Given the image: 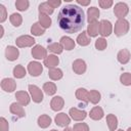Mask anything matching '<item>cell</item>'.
<instances>
[{
    "label": "cell",
    "mask_w": 131,
    "mask_h": 131,
    "mask_svg": "<svg viewBox=\"0 0 131 131\" xmlns=\"http://www.w3.org/2000/svg\"><path fill=\"white\" fill-rule=\"evenodd\" d=\"M57 24L63 32L69 34H74L82 30L85 25L83 9L74 4L64 5L57 15Z\"/></svg>",
    "instance_id": "6da1fadb"
},
{
    "label": "cell",
    "mask_w": 131,
    "mask_h": 131,
    "mask_svg": "<svg viewBox=\"0 0 131 131\" xmlns=\"http://www.w3.org/2000/svg\"><path fill=\"white\" fill-rule=\"evenodd\" d=\"M129 31V21L125 18H120L116 21L115 24V29L114 32L118 37L124 36L128 33Z\"/></svg>",
    "instance_id": "7a4b0ae2"
},
{
    "label": "cell",
    "mask_w": 131,
    "mask_h": 131,
    "mask_svg": "<svg viewBox=\"0 0 131 131\" xmlns=\"http://www.w3.org/2000/svg\"><path fill=\"white\" fill-rule=\"evenodd\" d=\"M129 12V7L126 3L124 2H119L115 5L114 7V13L115 15L118 17V19L120 18H124Z\"/></svg>",
    "instance_id": "3957f363"
},
{
    "label": "cell",
    "mask_w": 131,
    "mask_h": 131,
    "mask_svg": "<svg viewBox=\"0 0 131 131\" xmlns=\"http://www.w3.org/2000/svg\"><path fill=\"white\" fill-rule=\"evenodd\" d=\"M35 42H36L35 39L32 36H29V35H23V36L16 38V40H15L16 46H18L20 48L33 46L35 44Z\"/></svg>",
    "instance_id": "277c9868"
},
{
    "label": "cell",
    "mask_w": 131,
    "mask_h": 131,
    "mask_svg": "<svg viewBox=\"0 0 131 131\" xmlns=\"http://www.w3.org/2000/svg\"><path fill=\"white\" fill-rule=\"evenodd\" d=\"M29 91H30V94H31V97L33 99L34 102L36 103H40L42 100H43V92L42 90L36 86V85H29Z\"/></svg>",
    "instance_id": "5b68a950"
},
{
    "label": "cell",
    "mask_w": 131,
    "mask_h": 131,
    "mask_svg": "<svg viewBox=\"0 0 131 131\" xmlns=\"http://www.w3.org/2000/svg\"><path fill=\"white\" fill-rule=\"evenodd\" d=\"M112 31H113V26H112L110 20H106V19L100 20V23H99V34L102 36V38L103 37H108L112 34Z\"/></svg>",
    "instance_id": "8992f818"
},
{
    "label": "cell",
    "mask_w": 131,
    "mask_h": 131,
    "mask_svg": "<svg viewBox=\"0 0 131 131\" xmlns=\"http://www.w3.org/2000/svg\"><path fill=\"white\" fill-rule=\"evenodd\" d=\"M28 72L33 77H38L43 72V67L38 61H31L28 64Z\"/></svg>",
    "instance_id": "52a82bcc"
},
{
    "label": "cell",
    "mask_w": 131,
    "mask_h": 131,
    "mask_svg": "<svg viewBox=\"0 0 131 131\" xmlns=\"http://www.w3.org/2000/svg\"><path fill=\"white\" fill-rule=\"evenodd\" d=\"M32 55L36 59H45L47 57V50L42 45H35L32 49Z\"/></svg>",
    "instance_id": "ba28073f"
},
{
    "label": "cell",
    "mask_w": 131,
    "mask_h": 131,
    "mask_svg": "<svg viewBox=\"0 0 131 131\" xmlns=\"http://www.w3.org/2000/svg\"><path fill=\"white\" fill-rule=\"evenodd\" d=\"M1 88L6 92H12L16 88V83L11 78H4L1 81Z\"/></svg>",
    "instance_id": "9c48e42d"
},
{
    "label": "cell",
    "mask_w": 131,
    "mask_h": 131,
    "mask_svg": "<svg viewBox=\"0 0 131 131\" xmlns=\"http://www.w3.org/2000/svg\"><path fill=\"white\" fill-rule=\"evenodd\" d=\"M71 118L75 121H83L86 117H87V113L85 111H82V110H79L77 107H72L70 108V112H69Z\"/></svg>",
    "instance_id": "30bf717a"
},
{
    "label": "cell",
    "mask_w": 131,
    "mask_h": 131,
    "mask_svg": "<svg viewBox=\"0 0 131 131\" xmlns=\"http://www.w3.org/2000/svg\"><path fill=\"white\" fill-rule=\"evenodd\" d=\"M54 121H55V124L59 127H68L69 124L71 123L70 117L68 115H66L64 113H60V114L56 115Z\"/></svg>",
    "instance_id": "8fae6325"
},
{
    "label": "cell",
    "mask_w": 131,
    "mask_h": 131,
    "mask_svg": "<svg viewBox=\"0 0 131 131\" xmlns=\"http://www.w3.org/2000/svg\"><path fill=\"white\" fill-rule=\"evenodd\" d=\"M73 71L78 74V75H82L86 72V62L83 59H76L73 62Z\"/></svg>",
    "instance_id": "7c38bea8"
},
{
    "label": "cell",
    "mask_w": 131,
    "mask_h": 131,
    "mask_svg": "<svg viewBox=\"0 0 131 131\" xmlns=\"http://www.w3.org/2000/svg\"><path fill=\"white\" fill-rule=\"evenodd\" d=\"M15 98H16L17 102L19 104H21L23 106L28 105L31 101V97L28 94V92H26V91H17L15 93Z\"/></svg>",
    "instance_id": "4fadbf2b"
},
{
    "label": "cell",
    "mask_w": 131,
    "mask_h": 131,
    "mask_svg": "<svg viewBox=\"0 0 131 131\" xmlns=\"http://www.w3.org/2000/svg\"><path fill=\"white\" fill-rule=\"evenodd\" d=\"M18 55H19V51L16 47L14 46H7L6 49H5V56L8 60L10 61H13L15 59L18 58Z\"/></svg>",
    "instance_id": "5bb4252c"
},
{
    "label": "cell",
    "mask_w": 131,
    "mask_h": 131,
    "mask_svg": "<svg viewBox=\"0 0 131 131\" xmlns=\"http://www.w3.org/2000/svg\"><path fill=\"white\" fill-rule=\"evenodd\" d=\"M9 111H10L11 114L15 115V116L18 117V118H23V117H25V115H26L23 105L19 104V103H16V102H12V103L10 104Z\"/></svg>",
    "instance_id": "9a60e30c"
},
{
    "label": "cell",
    "mask_w": 131,
    "mask_h": 131,
    "mask_svg": "<svg viewBox=\"0 0 131 131\" xmlns=\"http://www.w3.org/2000/svg\"><path fill=\"white\" fill-rule=\"evenodd\" d=\"M64 105V100L61 96H54L52 99H51V102H50V107L52 111H60Z\"/></svg>",
    "instance_id": "2e32d148"
},
{
    "label": "cell",
    "mask_w": 131,
    "mask_h": 131,
    "mask_svg": "<svg viewBox=\"0 0 131 131\" xmlns=\"http://www.w3.org/2000/svg\"><path fill=\"white\" fill-rule=\"evenodd\" d=\"M130 57H131V54H130V51L128 49H122L118 52L117 54V58H118V61L122 64H126L127 62H129L130 60Z\"/></svg>",
    "instance_id": "e0dca14e"
},
{
    "label": "cell",
    "mask_w": 131,
    "mask_h": 131,
    "mask_svg": "<svg viewBox=\"0 0 131 131\" xmlns=\"http://www.w3.org/2000/svg\"><path fill=\"white\" fill-rule=\"evenodd\" d=\"M99 16V9L95 6H92L90 8H88L87 10V19L89 23H93V21H97V18Z\"/></svg>",
    "instance_id": "ac0fdd59"
},
{
    "label": "cell",
    "mask_w": 131,
    "mask_h": 131,
    "mask_svg": "<svg viewBox=\"0 0 131 131\" xmlns=\"http://www.w3.org/2000/svg\"><path fill=\"white\" fill-rule=\"evenodd\" d=\"M89 116L92 120L94 121H98V120H101L104 116V113H103V110L100 107V106H94L90 113H89Z\"/></svg>",
    "instance_id": "d6986e66"
},
{
    "label": "cell",
    "mask_w": 131,
    "mask_h": 131,
    "mask_svg": "<svg viewBox=\"0 0 131 131\" xmlns=\"http://www.w3.org/2000/svg\"><path fill=\"white\" fill-rule=\"evenodd\" d=\"M86 32H87V34H88L90 37H96V36L99 34V23H98V21L89 23Z\"/></svg>",
    "instance_id": "ffe728a7"
},
{
    "label": "cell",
    "mask_w": 131,
    "mask_h": 131,
    "mask_svg": "<svg viewBox=\"0 0 131 131\" xmlns=\"http://www.w3.org/2000/svg\"><path fill=\"white\" fill-rule=\"evenodd\" d=\"M59 62V59L56 55H53V54H50L48 55L45 59H44V66L47 67L48 69H52V68H55Z\"/></svg>",
    "instance_id": "44dd1931"
},
{
    "label": "cell",
    "mask_w": 131,
    "mask_h": 131,
    "mask_svg": "<svg viewBox=\"0 0 131 131\" xmlns=\"http://www.w3.org/2000/svg\"><path fill=\"white\" fill-rule=\"evenodd\" d=\"M60 44L66 50H72L75 48V41L72 38L67 36H63L60 38Z\"/></svg>",
    "instance_id": "7402d4cb"
},
{
    "label": "cell",
    "mask_w": 131,
    "mask_h": 131,
    "mask_svg": "<svg viewBox=\"0 0 131 131\" xmlns=\"http://www.w3.org/2000/svg\"><path fill=\"white\" fill-rule=\"evenodd\" d=\"M48 76L51 80L53 81H57V80H60L63 76L62 74V71L58 68H52V69H49L48 71Z\"/></svg>",
    "instance_id": "603a6c76"
},
{
    "label": "cell",
    "mask_w": 131,
    "mask_h": 131,
    "mask_svg": "<svg viewBox=\"0 0 131 131\" xmlns=\"http://www.w3.org/2000/svg\"><path fill=\"white\" fill-rule=\"evenodd\" d=\"M106 123H107V127L110 131H115L118 127V119L113 114H110L106 116Z\"/></svg>",
    "instance_id": "cb8c5ba5"
},
{
    "label": "cell",
    "mask_w": 131,
    "mask_h": 131,
    "mask_svg": "<svg viewBox=\"0 0 131 131\" xmlns=\"http://www.w3.org/2000/svg\"><path fill=\"white\" fill-rule=\"evenodd\" d=\"M88 95H89V91H87L85 88H78L76 90V97L79 100H81L85 103H87L89 101L88 100Z\"/></svg>",
    "instance_id": "d4e9b609"
},
{
    "label": "cell",
    "mask_w": 131,
    "mask_h": 131,
    "mask_svg": "<svg viewBox=\"0 0 131 131\" xmlns=\"http://www.w3.org/2000/svg\"><path fill=\"white\" fill-rule=\"evenodd\" d=\"M39 24L44 28L47 29L51 26V18L49 15L44 13H39Z\"/></svg>",
    "instance_id": "484cf974"
},
{
    "label": "cell",
    "mask_w": 131,
    "mask_h": 131,
    "mask_svg": "<svg viewBox=\"0 0 131 131\" xmlns=\"http://www.w3.org/2000/svg\"><path fill=\"white\" fill-rule=\"evenodd\" d=\"M91 42L90 38L87 36V32H82L78 37H77V43L81 46H87Z\"/></svg>",
    "instance_id": "4316f807"
},
{
    "label": "cell",
    "mask_w": 131,
    "mask_h": 131,
    "mask_svg": "<svg viewBox=\"0 0 131 131\" xmlns=\"http://www.w3.org/2000/svg\"><path fill=\"white\" fill-rule=\"evenodd\" d=\"M51 124V118L48 115H41L38 118V126L41 128H47Z\"/></svg>",
    "instance_id": "83f0119b"
},
{
    "label": "cell",
    "mask_w": 131,
    "mask_h": 131,
    "mask_svg": "<svg viewBox=\"0 0 131 131\" xmlns=\"http://www.w3.org/2000/svg\"><path fill=\"white\" fill-rule=\"evenodd\" d=\"M43 90L47 95H53L56 92V85L53 82H46L43 85Z\"/></svg>",
    "instance_id": "f1b7e54d"
},
{
    "label": "cell",
    "mask_w": 131,
    "mask_h": 131,
    "mask_svg": "<svg viewBox=\"0 0 131 131\" xmlns=\"http://www.w3.org/2000/svg\"><path fill=\"white\" fill-rule=\"evenodd\" d=\"M53 10H54V8H52L48 4V2H44L39 5V13H44V14L50 15L53 13Z\"/></svg>",
    "instance_id": "f546056e"
},
{
    "label": "cell",
    "mask_w": 131,
    "mask_h": 131,
    "mask_svg": "<svg viewBox=\"0 0 131 131\" xmlns=\"http://www.w3.org/2000/svg\"><path fill=\"white\" fill-rule=\"evenodd\" d=\"M100 98H101V95H100V93L97 90H90L89 95H88V100L91 103H93V104L98 103Z\"/></svg>",
    "instance_id": "4dcf8cb0"
},
{
    "label": "cell",
    "mask_w": 131,
    "mask_h": 131,
    "mask_svg": "<svg viewBox=\"0 0 131 131\" xmlns=\"http://www.w3.org/2000/svg\"><path fill=\"white\" fill-rule=\"evenodd\" d=\"M31 33L34 36H41L45 33V29L39 23H35V24H33V26L31 28Z\"/></svg>",
    "instance_id": "1f68e13d"
},
{
    "label": "cell",
    "mask_w": 131,
    "mask_h": 131,
    "mask_svg": "<svg viewBox=\"0 0 131 131\" xmlns=\"http://www.w3.org/2000/svg\"><path fill=\"white\" fill-rule=\"evenodd\" d=\"M13 76L17 79L24 78L26 76V69L21 64H17L13 68Z\"/></svg>",
    "instance_id": "d6a6232c"
},
{
    "label": "cell",
    "mask_w": 131,
    "mask_h": 131,
    "mask_svg": "<svg viewBox=\"0 0 131 131\" xmlns=\"http://www.w3.org/2000/svg\"><path fill=\"white\" fill-rule=\"evenodd\" d=\"M9 20H10V23L12 24V26H14V27H19V26L21 25V23H23V17H21V15L18 14V13H12V14L10 15V17H9Z\"/></svg>",
    "instance_id": "836d02e7"
},
{
    "label": "cell",
    "mask_w": 131,
    "mask_h": 131,
    "mask_svg": "<svg viewBox=\"0 0 131 131\" xmlns=\"http://www.w3.org/2000/svg\"><path fill=\"white\" fill-rule=\"evenodd\" d=\"M47 49H48L49 51L53 52V53L60 54V53L62 52V50H63V47L61 46V44H60V43H51V44H49V45H48Z\"/></svg>",
    "instance_id": "e575fe53"
},
{
    "label": "cell",
    "mask_w": 131,
    "mask_h": 131,
    "mask_svg": "<svg viewBox=\"0 0 131 131\" xmlns=\"http://www.w3.org/2000/svg\"><path fill=\"white\" fill-rule=\"evenodd\" d=\"M29 5H30V2L28 0H17V1H15V7L19 11L27 10L29 8Z\"/></svg>",
    "instance_id": "d590c367"
},
{
    "label": "cell",
    "mask_w": 131,
    "mask_h": 131,
    "mask_svg": "<svg viewBox=\"0 0 131 131\" xmlns=\"http://www.w3.org/2000/svg\"><path fill=\"white\" fill-rule=\"evenodd\" d=\"M120 82L125 86L131 85V74L130 73H124L120 76Z\"/></svg>",
    "instance_id": "8d00e7d4"
},
{
    "label": "cell",
    "mask_w": 131,
    "mask_h": 131,
    "mask_svg": "<svg viewBox=\"0 0 131 131\" xmlns=\"http://www.w3.org/2000/svg\"><path fill=\"white\" fill-rule=\"evenodd\" d=\"M107 46V42L104 38H98L95 41V48L97 50H104Z\"/></svg>",
    "instance_id": "74e56055"
},
{
    "label": "cell",
    "mask_w": 131,
    "mask_h": 131,
    "mask_svg": "<svg viewBox=\"0 0 131 131\" xmlns=\"http://www.w3.org/2000/svg\"><path fill=\"white\" fill-rule=\"evenodd\" d=\"M74 131H89V127L86 123H77L73 127Z\"/></svg>",
    "instance_id": "f35d334b"
},
{
    "label": "cell",
    "mask_w": 131,
    "mask_h": 131,
    "mask_svg": "<svg viewBox=\"0 0 131 131\" xmlns=\"http://www.w3.org/2000/svg\"><path fill=\"white\" fill-rule=\"evenodd\" d=\"M113 0H99L98 1V4H99V6L101 7V8H103V9H107V8H110L112 5H113Z\"/></svg>",
    "instance_id": "ab89813d"
},
{
    "label": "cell",
    "mask_w": 131,
    "mask_h": 131,
    "mask_svg": "<svg viewBox=\"0 0 131 131\" xmlns=\"http://www.w3.org/2000/svg\"><path fill=\"white\" fill-rule=\"evenodd\" d=\"M9 126H8V122L6 121L5 118L1 117L0 118V131H8Z\"/></svg>",
    "instance_id": "60d3db41"
},
{
    "label": "cell",
    "mask_w": 131,
    "mask_h": 131,
    "mask_svg": "<svg viewBox=\"0 0 131 131\" xmlns=\"http://www.w3.org/2000/svg\"><path fill=\"white\" fill-rule=\"evenodd\" d=\"M6 16H7V14H6V8H5L4 5L0 4V21L3 23L6 19Z\"/></svg>",
    "instance_id": "b9f144b4"
},
{
    "label": "cell",
    "mask_w": 131,
    "mask_h": 131,
    "mask_svg": "<svg viewBox=\"0 0 131 131\" xmlns=\"http://www.w3.org/2000/svg\"><path fill=\"white\" fill-rule=\"evenodd\" d=\"M47 2H48V4H49L52 8H56V7H57V6H59V5H60V3H61V1H60V0H48Z\"/></svg>",
    "instance_id": "7bdbcfd3"
},
{
    "label": "cell",
    "mask_w": 131,
    "mask_h": 131,
    "mask_svg": "<svg viewBox=\"0 0 131 131\" xmlns=\"http://www.w3.org/2000/svg\"><path fill=\"white\" fill-rule=\"evenodd\" d=\"M77 3L78 4H81L83 6H87L89 3H90V0H87V1H84V0H77Z\"/></svg>",
    "instance_id": "ee69618b"
},
{
    "label": "cell",
    "mask_w": 131,
    "mask_h": 131,
    "mask_svg": "<svg viewBox=\"0 0 131 131\" xmlns=\"http://www.w3.org/2000/svg\"><path fill=\"white\" fill-rule=\"evenodd\" d=\"M63 131H74V130H73L72 128H69V127H67V128H66Z\"/></svg>",
    "instance_id": "f6af8a7d"
},
{
    "label": "cell",
    "mask_w": 131,
    "mask_h": 131,
    "mask_svg": "<svg viewBox=\"0 0 131 131\" xmlns=\"http://www.w3.org/2000/svg\"><path fill=\"white\" fill-rule=\"evenodd\" d=\"M127 131H131V127H129V128L127 129Z\"/></svg>",
    "instance_id": "bcb514c9"
},
{
    "label": "cell",
    "mask_w": 131,
    "mask_h": 131,
    "mask_svg": "<svg viewBox=\"0 0 131 131\" xmlns=\"http://www.w3.org/2000/svg\"><path fill=\"white\" fill-rule=\"evenodd\" d=\"M50 131H57V130H55V129H52V130H50Z\"/></svg>",
    "instance_id": "7dc6e473"
},
{
    "label": "cell",
    "mask_w": 131,
    "mask_h": 131,
    "mask_svg": "<svg viewBox=\"0 0 131 131\" xmlns=\"http://www.w3.org/2000/svg\"><path fill=\"white\" fill-rule=\"evenodd\" d=\"M117 131H123V130H122V129H119V130H117Z\"/></svg>",
    "instance_id": "c3c4849f"
}]
</instances>
